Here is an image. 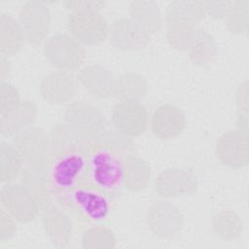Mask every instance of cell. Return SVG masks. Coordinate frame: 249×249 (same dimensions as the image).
Listing matches in <instances>:
<instances>
[{
	"label": "cell",
	"instance_id": "e0dca14e",
	"mask_svg": "<svg viewBox=\"0 0 249 249\" xmlns=\"http://www.w3.org/2000/svg\"><path fill=\"white\" fill-rule=\"evenodd\" d=\"M19 95L12 85L1 83V116L6 115L16 109L19 104Z\"/></svg>",
	"mask_w": 249,
	"mask_h": 249
},
{
	"label": "cell",
	"instance_id": "9a60e30c",
	"mask_svg": "<svg viewBox=\"0 0 249 249\" xmlns=\"http://www.w3.org/2000/svg\"><path fill=\"white\" fill-rule=\"evenodd\" d=\"M22 160L16 149L12 145L1 143V181L10 182L19 174L21 170Z\"/></svg>",
	"mask_w": 249,
	"mask_h": 249
},
{
	"label": "cell",
	"instance_id": "5b68a950",
	"mask_svg": "<svg viewBox=\"0 0 249 249\" xmlns=\"http://www.w3.org/2000/svg\"><path fill=\"white\" fill-rule=\"evenodd\" d=\"M1 202L7 212L22 223L33 220L37 213L36 201L28 190L19 184L3 186Z\"/></svg>",
	"mask_w": 249,
	"mask_h": 249
},
{
	"label": "cell",
	"instance_id": "8fae6325",
	"mask_svg": "<svg viewBox=\"0 0 249 249\" xmlns=\"http://www.w3.org/2000/svg\"><path fill=\"white\" fill-rule=\"evenodd\" d=\"M75 110L82 116L77 117L66 112L65 119L67 124L74 129L75 133L83 137L96 136L104 132V118L96 108L82 102L71 104Z\"/></svg>",
	"mask_w": 249,
	"mask_h": 249
},
{
	"label": "cell",
	"instance_id": "4fadbf2b",
	"mask_svg": "<svg viewBox=\"0 0 249 249\" xmlns=\"http://www.w3.org/2000/svg\"><path fill=\"white\" fill-rule=\"evenodd\" d=\"M35 109L32 102L24 100L10 113L1 116V133L6 136L18 133L20 128L34 119Z\"/></svg>",
	"mask_w": 249,
	"mask_h": 249
},
{
	"label": "cell",
	"instance_id": "30bf717a",
	"mask_svg": "<svg viewBox=\"0 0 249 249\" xmlns=\"http://www.w3.org/2000/svg\"><path fill=\"white\" fill-rule=\"evenodd\" d=\"M86 166L85 157L78 153H67L56 159L51 168V178L53 184L63 190L73 188L79 175Z\"/></svg>",
	"mask_w": 249,
	"mask_h": 249
},
{
	"label": "cell",
	"instance_id": "7a4b0ae2",
	"mask_svg": "<svg viewBox=\"0 0 249 249\" xmlns=\"http://www.w3.org/2000/svg\"><path fill=\"white\" fill-rule=\"evenodd\" d=\"M111 121L115 129L128 137L141 135L148 125V112L138 99H122L112 109Z\"/></svg>",
	"mask_w": 249,
	"mask_h": 249
},
{
	"label": "cell",
	"instance_id": "2e32d148",
	"mask_svg": "<svg viewBox=\"0 0 249 249\" xmlns=\"http://www.w3.org/2000/svg\"><path fill=\"white\" fill-rule=\"evenodd\" d=\"M124 162V178L123 183L125 185V188L129 191H137L136 187V175L149 181L150 169L146 161L143 160L131 157L125 160Z\"/></svg>",
	"mask_w": 249,
	"mask_h": 249
},
{
	"label": "cell",
	"instance_id": "9c48e42d",
	"mask_svg": "<svg viewBox=\"0 0 249 249\" xmlns=\"http://www.w3.org/2000/svg\"><path fill=\"white\" fill-rule=\"evenodd\" d=\"M217 158L231 167H241L247 164L248 141L239 131H228L216 143Z\"/></svg>",
	"mask_w": 249,
	"mask_h": 249
},
{
	"label": "cell",
	"instance_id": "5bb4252c",
	"mask_svg": "<svg viewBox=\"0 0 249 249\" xmlns=\"http://www.w3.org/2000/svg\"><path fill=\"white\" fill-rule=\"evenodd\" d=\"M24 33L20 24L8 14H1V53L12 54L23 45Z\"/></svg>",
	"mask_w": 249,
	"mask_h": 249
},
{
	"label": "cell",
	"instance_id": "3957f363",
	"mask_svg": "<svg viewBox=\"0 0 249 249\" xmlns=\"http://www.w3.org/2000/svg\"><path fill=\"white\" fill-rule=\"evenodd\" d=\"M44 53L49 61L62 70H75L84 62L85 49L67 34L52 36L45 44Z\"/></svg>",
	"mask_w": 249,
	"mask_h": 249
},
{
	"label": "cell",
	"instance_id": "8992f818",
	"mask_svg": "<svg viewBox=\"0 0 249 249\" xmlns=\"http://www.w3.org/2000/svg\"><path fill=\"white\" fill-rule=\"evenodd\" d=\"M185 125V114L179 107L170 103L156 108L151 117V130L160 139L177 137L184 130Z\"/></svg>",
	"mask_w": 249,
	"mask_h": 249
},
{
	"label": "cell",
	"instance_id": "7c38bea8",
	"mask_svg": "<svg viewBox=\"0 0 249 249\" xmlns=\"http://www.w3.org/2000/svg\"><path fill=\"white\" fill-rule=\"evenodd\" d=\"M73 200L90 220H102L109 213L108 199L97 191L88 188L76 189L73 192Z\"/></svg>",
	"mask_w": 249,
	"mask_h": 249
},
{
	"label": "cell",
	"instance_id": "6da1fadb",
	"mask_svg": "<svg viewBox=\"0 0 249 249\" xmlns=\"http://www.w3.org/2000/svg\"><path fill=\"white\" fill-rule=\"evenodd\" d=\"M71 36L80 44L93 46L103 42L109 34L106 18L96 10H74L68 17Z\"/></svg>",
	"mask_w": 249,
	"mask_h": 249
},
{
	"label": "cell",
	"instance_id": "ac0fdd59",
	"mask_svg": "<svg viewBox=\"0 0 249 249\" xmlns=\"http://www.w3.org/2000/svg\"><path fill=\"white\" fill-rule=\"evenodd\" d=\"M65 5L69 6V9L71 8L72 11L74 10H96L98 11L105 3L104 2H96V1H81V2H64Z\"/></svg>",
	"mask_w": 249,
	"mask_h": 249
},
{
	"label": "cell",
	"instance_id": "ba28073f",
	"mask_svg": "<svg viewBox=\"0 0 249 249\" xmlns=\"http://www.w3.org/2000/svg\"><path fill=\"white\" fill-rule=\"evenodd\" d=\"M15 147L22 160L27 161L32 167L39 168L47 152V137L39 128H28L18 133Z\"/></svg>",
	"mask_w": 249,
	"mask_h": 249
},
{
	"label": "cell",
	"instance_id": "52a82bcc",
	"mask_svg": "<svg viewBox=\"0 0 249 249\" xmlns=\"http://www.w3.org/2000/svg\"><path fill=\"white\" fill-rule=\"evenodd\" d=\"M19 24L30 43H40L50 24V14L46 7L37 2H26L19 11Z\"/></svg>",
	"mask_w": 249,
	"mask_h": 249
},
{
	"label": "cell",
	"instance_id": "277c9868",
	"mask_svg": "<svg viewBox=\"0 0 249 249\" xmlns=\"http://www.w3.org/2000/svg\"><path fill=\"white\" fill-rule=\"evenodd\" d=\"M89 164L92 181L100 189L112 192L123 183L124 162L111 150L95 151Z\"/></svg>",
	"mask_w": 249,
	"mask_h": 249
}]
</instances>
